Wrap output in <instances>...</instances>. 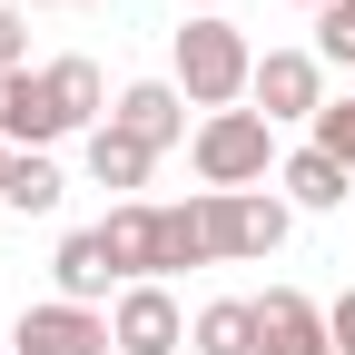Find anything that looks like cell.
Wrapping results in <instances>:
<instances>
[{
  "mask_svg": "<svg viewBox=\"0 0 355 355\" xmlns=\"http://www.w3.org/2000/svg\"><path fill=\"white\" fill-rule=\"evenodd\" d=\"M99 60H50V69H20V79H0V139L10 148H50L69 139V128L99 119Z\"/></svg>",
  "mask_w": 355,
  "mask_h": 355,
  "instance_id": "obj_1",
  "label": "cell"
},
{
  "mask_svg": "<svg viewBox=\"0 0 355 355\" xmlns=\"http://www.w3.org/2000/svg\"><path fill=\"white\" fill-rule=\"evenodd\" d=\"M99 237H109V257H119V277H128V286H158L168 266H207L198 198H188V207H148V198H128V207L99 217Z\"/></svg>",
  "mask_w": 355,
  "mask_h": 355,
  "instance_id": "obj_2",
  "label": "cell"
},
{
  "mask_svg": "<svg viewBox=\"0 0 355 355\" xmlns=\"http://www.w3.org/2000/svg\"><path fill=\"white\" fill-rule=\"evenodd\" d=\"M178 89H188V109H207V119L257 89V50H247V30L227 10H207V20L178 30Z\"/></svg>",
  "mask_w": 355,
  "mask_h": 355,
  "instance_id": "obj_3",
  "label": "cell"
},
{
  "mask_svg": "<svg viewBox=\"0 0 355 355\" xmlns=\"http://www.w3.org/2000/svg\"><path fill=\"white\" fill-rule=\"evenodd\" d=\"M188 158H198V178L207 188H257L266 168H277V128H266L257 109H217V119H198V139H188Z\"/></svg>",
  "mask_w": 355,
  "mask_h": 355,
  "instance_id": "obj_4",
  "label": "cell"
},
{
  "mask_svg": "<svg viewBox=\"0 0 355 355\" xmlns=\"http://www.w3.org/2000/svg\"><path fill=\"white\" fill-rule=\"evenodd\" d=\"M198 237H207V257H277L286 247V198H257V188H207L198 198Z\"/></svg>",
  "mask_w": 355,
  "mask_h": 355,
  "instance_id": "obj_5",
  "label": "cell"
},
{
  "mask_svg": "<svg viewBox=\"0 0 355 355\" xmlns=\"http://www.w3.org/2000/svg\"><path fill=\"white\" fill-rule=\"evenodd\" d=\"M247 99H257L266 128H277V119H316V109H326V60H316V50H266Z\"/></svg>",
  "mask_w": 355,
  "mask_h": 355,
  "instance_id": "obj_6",
  "label": "cell"
},
{
  "mask_svg": "<svg viewBox=\"0 0 355 355\" xmlns=\"http://www.w3.org/2000/svg\"><path fill=\"white\" fill-rule=\"evenodd\" d=\"M20 355H109L119 336H109V316L99 306H69V296H50V306H30L20 316V336H10Z\"/></svg>",
  "mask_w": 355,
  "mask_h": 355,
  "instance_id": "obj_7",
  "label": "cell"
},
{
  "mask_svg": "<svg viewBox=\"0 0 355 355\" xmlns=\"http://www.w3.org/2000/svg\"><path fill=\"white\" fill-rule=\"evenodd\" d=\"M109 336H119V355H178V345H188V316H178L168 286H119Z\"/></svg>",
  "mask_w": 355,
  "mask_h": 355,
  "instance_id": "obj_8",
  "label": "cell"
},
{
  "mask_svg": "<svg viewBox=\"0 0 355 355\" xmlns=\"http://www.w3.org/2000/svg\"><path fill=\"white\" fill-rule=\"evenodd\" d=\"M257 355H336L326 306L296 296V286H266V296H257Z\"/></svg>",
  "mask_w": 355,
  "mask_h": 355,
  "instance_id": "obj_9",
  "label": "cell"
},
{
  "mask_svg": "<svg viewBox=\"0 0 355 355\" xmlns=\"http://www.w3.org/2000/svg\"><path fill=\"white\" fill-rule=\"evenodd\" d=\"M109 128H128L139 148H178V139H188V89H178V79H128L119 109H109Z\"/></svg>",
  "mask_w": 355,
  "mask_h": 355,
  "instance_id": "obj_10",
  "label": "cell"
},
{
  "mask_svg": "<svg viewBox=\"0 0 355 355\" xmlns=\"http://www.w3.org/2000/svg\"><path fill=\"white\" fill-rule=\"evenodd\" d=\"M50 277H60V296H69V306H99V296L119 286V257H109V237H99V227H69V237H60V257H50Z\"/></svg>",
  "mask_w": 355,
  "mask_h": 355,
  "instance_id": "obj_11",
  "label": "cell"
},
{
  "mask_svg": "<svg viewBox=\"0 0 355 355\" xmlns=\"http://www.w3.org/2000/svg\"><path fill=\"white\" fill-rule=\"evenodd\" d=\"M148 168H158V148H139L128 139V128H89V178H99V188H148Z\"/></svg>",
  "mask_w": 355,
  "mask_h": 355,
  "instance_id": "obj_12",
  "label": "cell"
},
{
  "mask_svg": "<svg viewBox=\"0 0 355 355\" xmlns=\"http://www.w3.org/2000/svg\"><path fill=\"white\" fill-rule=\"evenodd\" d=\"M188 345H198V355H257V306H247V296H217V306H198Z\"/></svg>",
  "mask_w": 355,
  "mask_h": 355,
  "instance_id": "obj_13",
  "label": "cell"
},
{
  "mask_svg": "<svg viewBox=\"0 0 355 355\" xmlns=\"http://www.w3.org/2000/svg\"><path fill=\"white\" fill-rule=\"evenodd\" d=\"M345 178H355V168H336L326 148H296V158L277 168V188H286L296 207H345Z\"/></svg>",
  "mask_w": 355,
  "mask_h": 355,
  "instance_id": "obj_14",
  "label": "cell"
},
{
  "mask_svg": "<svg viewBox=\"0 0 355 355\" xmlns=\"http://www.w3.org/2000/svg\"><path fill=\"white\" fill-rule=\"evenodd\" d=\"M60 188H69V178H60L50 158H40V148H20V158H10V188H0V207H20V217H50V207H60Z\"/></svg>",
  "mask_w": 355,
  "mask_h": 355,
  "instance_id": "obj_15",
  "label": "cell"
},
{
  "mask_svg": "<svg viewBox=\"0 0 355 355\" xmlns=\"http://www.w3.org/2000/svg\"><path fill=\"white\" fill-rule=\"evenodd\" d=\"M316 148H326L336 168H355V99H326V109H316Z\"/></svg>",
  "mask_w": 355,
  "mask_h": 355,
  "instance_id": "obj_16",
  "label": "cell"
},
{
  "mask_svg": "<svg viewBox=\"0 0 355 355\" xmlns=\"http://www.w3.org/2000/svg\"><path fill=\"white\" fill-rule=\"evenodd\" d=\"M316 60H355V0H326L316 10Z\"/></svg>",
  "mask_w": 355,
  "mask_h": 355,
  "instance_id": "obj_17",
  "label": "cell"
},
{
  "mask_svg": "<svg viewBox=\"0 0 355 355\" xmlns=\"http://www.w3.org/2000/svg\"><path fill=\"white\" fill-rule=\"evenodd\" d=\"M20 69H30V30L0 10V79H20Z\"/></svg>",
  "mask_w": 355,
  "mask_h": 355,
  "instance_id": "obj_18",
  "label": "cell"
},
{
  "mask_svg": "<svg viewBox=\"0 0 355 355\" xmlns=\"http://www.w3.org/2000/svg\"><path fill=\"white\" fill-rule=\"evenodd\" d=\"M326 336H336V355H355V286L326 306Z\"/></svg>",
  "mask_w": 355,
  "mask_h": 355,
  "instance_id": "obj_19",
  "label": "cell"
},
{
  "mask_svg": "<svg viewBox=\"0 0 355 355\" xmlns=\"http://www.w3.org/2000/svg\"><path fill=\"white\" fill-rule=\"evenodd\" d=\"M10 158H20V148H10V139H0V188H10Z\"/></svg>",
  "mask_w": 355,
  "mask_h": 355,
  "instance_id": "obj_20",
  "label": "cell"
},
{
  "mask_svg": "<svg viewBox=\"0 0 355 355\" xmlns=\"http://www.w3.org/2000/svg\"><path fill=\"white\" fill-rule=\"evenodd\" d=\"M40 10H89V0H40Z\"/></svg>",
  "mask_w": 355,
  "mask_h": 355,
  "instance_id": "obj_21",
  "label": "cell"
},
{
  "mask_svg": "<svg viewBox=\"0 0 355 355\" xmlns=\"http://www.w3.org/2000/svg\"><path fill=\"white\" fill-rule=\"evenodd\" d=\"M188 10H198V20H207V10H227V0H188Z\"/></svg>",
  "mask_w": 355,
  "mask_h": 355,
  "instance_id": "obj_22",
  "label": "cell"
},
{
  "mask_svg": "<svg viewBox=\"0 0 355 355\" xmlns=\"http://www.w3.org/2000/svg\"><path fill=\"white\" fill-rule=\"evenodd\" d=\"M306 10H326V0H306Z\"/></svg>",
  "mask_w": 355,
  "mask_h": 355,
  "instance_id": "obj_23",
  "label": "cell"
},
{
  "mask_svg": "<svg viewBox=\"0 0 355 355\" xmlns=\"http://www.w3.org/2000/svg\"><path fill=\"white\" fill-rule=\"evenodd\" d=\"M0 355H20V345H0Z\"/></svg>",
  "mask_w": 355,
  "mask_h": 355,
  "instance_id": "obj_24",
  "label": "cell"
}]
</instances>
